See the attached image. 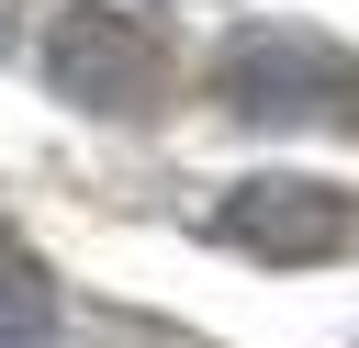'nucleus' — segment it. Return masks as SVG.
Masks as SVG:
<instances>
[{
	"label": "nucleus",
	"mask_w": 359,
	"mask_h": 348,
	"mask_svg": "<svg viewBox=\"0 0 359 348\" xmlns=\"http://www.w3.org/2000/svg\"><path fill=\"white\" fill-rule=\"evenodd\" d=\"M202 90L247 135H337V123H359V45H337L325 22L258 11L202 56Z\"/></svg>",
	"instance_id": "1"
},
{
	"label": "nucleus",
	"mask_w": 359,
	"mask_h": 348,
	"mask_svg": "<svg viewBox=\"0 0 359 348\" xmlns=\"http://www.w3.org/2000/svg\"><path fill=\"white\" fill-rule=\"evenodd\" d=\"M34 79L90 123H157L180 101V34L135 0H56L34 34Z\"/></svg>",
	"instance_id": "2"
},
{
	"label": "nucleus",
	"mask_w": 359,
	"mask_h": 348,
	"mask_svg": "<svg viewBox=\"0 0 359 348\" xmlns=\"http://www.w3.org/2000/svg\"><path fill=\"white\" fill-rule=\"evenodd\" d=\"M213 247L258 258V269H325L348 236H359V202L337 180H303V168H258V180H224V202L202 213Z\"/></svg>",
	"instance_id": "3"
},
{
	"label": "nucleus",
	"mask_w": 359,
	"mask_h": 348,
	"mask_svg": "<svg viewBox=\"0 0 359 348\" xmlns=\"http://www.w3.org/2000/svg\"><path fill=\"white\" fill-rule=\"evenodd\" d=\"M56 326H67V303H56V269L0 225V348H56Z\"/></svg>",
	"instance_id": "4"
},
{
	"label": "nucleus",
	"mask_w": 359,
	"mask_h": 348,
	"mask_svg": "<svg viewBox=\"0 0 359 348\" xmlns=\"http://www.w3.org/2000/svg\"><path fill=\"white\" fill-rule=\"evenodd\" d=\"M45 11H56V0H0V67H11V56L45 34Z\"/></svg>",
	"instance_id": "5"
}]
</instances>
